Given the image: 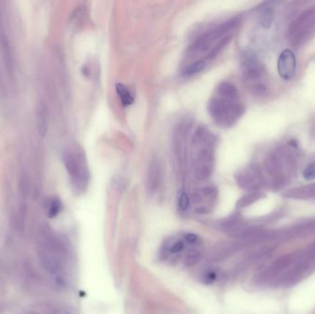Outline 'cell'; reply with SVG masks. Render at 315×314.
<instances>
[{"label": "cell", "mask_w": 315, "mask_h": 314, "mask_svg": "<svg viewBox=\"0 0 315 314\" xmlns=\"http://www.w3.org/2000/svg\"><path fill=\"white\" fill-rule=\"evenodd\" d=\"M238 90L233 84L221 82L208 104V112L221 127L234 126L244 112Z\"/></svg>", "instance_id": "1"}, {"label": "cell", "mask_w": 315, "mask_h": 314, "mask_svg": "<svg viewBox=\"0 0 315 314\" xmlns=\"http://www.w3.org/2000/svg\"><path fill=\"white\" fill-rule=\"evenodd\" d=\"M63 161L74 190L85 191L90 181V171L82 148L77 146L68 148L64 152Z\"/></svg>", "instance_id": "2"}, {"label": "cell", "mask_w": 315, "mask_h": 314, "mask_svg": "<svg viewBox=\"0 0 315 314\" xmlns=\"http://www.w3.org/2000/svg\"><path fill=\"white\" fill-rule=\"evenodd\" d=\"M315 34V6L302 12L288 28V39L293 45H302Z\"/></svg>", "instance_id": "3"}, {"label": "cell", "mask_w": 315, "mask_h": 314, "mask_svg": "<svg viewBox=\"0 0 315 314\" xmlns=\"http://www.w3.org/2000/svg\"><path fill=\"white\" fill-rule=\"evenodd\" d=\"M238 24V22L236 19L229 21L227 23H223L221 26L216 28L215 30H213L211 32H208L201 36L198 39L194 45L190 47L188 54L191 56H195L198 54H205L207 53L209 48L211 47V45L220 38H224V36L227 35L228 32H230L232 29L236 27V25Z\"/></svg>", "instance_id": "4"}, {"label": "cell", "mask_w": 315, "mask_h": 314, "mask_svg": "<svg viewBox=\"0 0 315 314\" xmlns=\"http://www.w3.org/2000/svg\"><path fill=\"white\" fill-rule=\"evenodd\" d=\"M201 146L194 160V174L200 181L206 180L212 174L215 165L214 149L210 141L207 139L204 142L196 144Z\"/></svg>", "instance_id": "5"}, {"label": "cell", "mask_w": 315, "mask_h": 314, "mask_svg": "<svg viewBox=\"0 0 315 314\" xmlns=\"http://www.w3.org/2000/svg\"><path fill=\"white\" fill-rule=\"evenodd\" d=\"M243 72L245 81L252 84L254 90L258 92H264L266 90V84L262 82L265 76V69L251 53H247L243 56Z\"/></svg>", "instance_id": "6"}, {"label": "cell", "mask_w": 315, "mask_h": 314, "mask_svg": "<svg viewBox=\"0 0 315 314\" xmlns=\"http://www.w3.org/2000/svg\"><path fill=\"white\" fill-rule=\"evenodd\" d=\"M190 125L187 122H183L177 126L173 136V148L176 158L182 166H184L186 160V139L189 132Z\"/></svg>", "instance_id": "7"}, {"label": "cell", "mask_w": 315, "mask_h": 314, "mask_svg": "<svg viewBox=\"0 0 315 314\" xmlns=\"http://www.w3.org/2000/svg\"><path fill=\"white\" fill-rule=\"evenodd\" d=\"M236 179L241 187L248 190L260 188L263 184V176L255 167H249L239 172Z\"/></svg>", "instance_id": "8"}, {"label": "cell", "mask_w": 315, "mask_h": 314, "mask_svg": "<svg viewBox=\"0 0 315 314\" xmlns=\"http://www.w3.org/2000/svg\"><path fill=\"white\" fill-rule=\"evenodd\" d=\"M278 71L284 81L292 78L296 72V56L290 49L284 50L278 60Z\"/></svg>", "instance_id": "9"}, {"label": "cell", "mask_w": 315, "mask_h": 314, "mask_svg": "<svg viewBox=\"0 0 315 314\" xmlns=\"http://www.w3.org/2000/svg\"><path fill=\"white\" fill-rule=\"evenodd\" d=\"M218 195L216 188L212 186H207L204 188L199 189L195 191L194 193V202L198 205V209L200 212H204V210H208V205L211 203L215 202Z\"/></svg>", "instance_id": "10"}, {"label": "cell", "mask_w": 315, "mask_h": 314, "mask_svg": "<svg viewBox=\"0 0 315 314\" xmlns=\"http://www.w3.org/2000/svg\"><path fill=\"white\" fill-rule=\"evenodd\" d=\"M297 253H290L288 256H284L275 260L270 267L267 270L268 277H275L278 274L283 273L285 270L288 269L293 263L296 260Z\"/></svg>", "instance_id": "11"}, {"label": "cell", "mask_w": 315, "mask_h": 314, "mask_svg": "<svg viewBox=\"0 0 315 314\" xmlns=\"http://www.w3.org/2000/svg\"><path fill=\"white\" fill-rule=\"evenodd\" d=\"M162 180V166L158 160H153L149 165L148 174V187L150 192L153 193L157 190Z\"/></svg>", "instance_id": "12"}, {"label": "cell", "mask_w": 315, "mask_h": 314, "mask_svg": "<svg viewBox=\"0 0 315 314\" xmlns=\"http://www.w3.org/2000/svg\"><path fill=\"white\" fill-rule=\"evenodd\" d=\"M0 49H1V54L3 57L6 68L8 69L9 73H12L13 70V59H12V54L10 49L9 38L6 34L0 35Z\"/></svg>", "instance_id": "13"}, {"label": "cell", "mask_w": 315, "mask_h": 314, "mask_svg": "<svg viewBox=\"0 0 315 314\" xmlns=\"http://www.w3.org/2000/svg\"><path fill=\"white\" fill-rule=\"evenodd\" d=\"M40 257L42 265L47 272H49L51 274H55L60 271L61 265L58 259L54 254H51L48 252H42Z\"/></svg>", "instance_id": "14"}, {"label": "cell", "mask_w": 315, "mask_h": 314, "mask_svg": "<svg viewBox=\"0 0 315 314\" xmlns=\"http://www.w3.org/2000/svg\"><path fill=\"white\" fill-rule=\"evenodd\" d=\"M286 197L287 198H298V199L314 198L315 184L289 190L288 193H286Z\"/></svg>", "instance_id": "15"}, {"label": "cell", "mask_w": 315, "mask_h": 314, "mask_svg": "<svg viewBox=\"0 0 315 314\" xmlns=\"http://www.w3.org/2000/svg\"><path fill=\"white\" fill-rule=\"evenodd\" d=\"M37 130L41 138H45L47 133V112L45 104H40L37 112Z\"/></svg>", "instance_id": "16"}, {"label": "cell", "mask_w": 315, "mask_h": 314, "mask_svg": "<svg viewBox=\"0 0 315 314\" xmlns=\"http://www.w3.org/2000/svg\"><path fill=\"white\" fill-rule=\"evenodd\" d=\"M274 16H275L274 8L270 5H265L260 9V15H259V22H260L262 27L265 29L270 28L274 21Z\"/></svg>", "instance_id": "17"}, {"label": "cell", "mask_w": 315, "mask_h": 314, "mask_svg": "<svg viewBox=\"0 0 315 314\" xmlns=\"http://www.w3.org/2000/svg\"><path fill=\"white\" fill-rule=\"evenodd\" d=\"M115 89H116V92H117L118 96L120 97L121 102L125 106H128L134 103V99L131 95L130 91L128 90V89L126 88V86L121 83H117L115 86Z\"/></svg>", "instance_id": "18"}, {"label": "cell", "mask_w": 315, "mask_h": 314, "mask_svg": "<svg viewBox=\"0 0 315 314\" xmlns=\"http://www.w3.org/2000/svg\"><path fill=\"white\" fill-rule=\"evenodd\" d=\"M263 197H264V194L259 193V192H252V193H248L239 200L238 203H237V207L239 208H244V207H248L253 203L257 202L259 199H261Z\"/></svg>", "instance_id": "19"}, {"label": "cell", "mask_w": 315, "mask_h": 314, "mask_svg": "<svg viewBox=\"0 0 315 314\" xmlns=\"http://www.w3.org/2000/svg\"><path fill=\"white\" fill-rule=\"evenodd\" d=\"M205 67H206V62L204 60H198V61L191 64L187 68H185V74L188 75V76L194 75V74L202 71Z\"/></svg>", "instance_id": "20"}, {"label": "cell", "mask_w": 315, "mask_h": 314, "mask_svg": "<svg viewBox=\"0 0 315 314\" xmlns=\"http://www.w3.org/2000/svg\"><path fill=\"white\" fill-rule=\"evenodd\" d=\"M62 209V204L58 198H54L50 202L49 209H48V217L50 219H53L54 217L58 215L60 211Z\"/></svg>", "instance_id": "21"}, {"label": "cell", "mask_w": 315, "mask_h": 314, "mask_svg": "<svg viewBox=\"0 0 315 314\" xmlns=\"http://www.w3.org/2000/svg\"><path fill=\"white\" fill-rule=\"evenodd\" d=\"M201 258V254L198 251L193 250V251H190L185 258V265L186 266H193V265L198 264L199 260Z\"/></svg>", "instance_id": "22"}, {"label": "cell", "mask_w": 315, "mask_h": 314, "mask_svg": "<svg viewBox=\"0 0 315 314\" xmlns=\"http://www.w3.org/2000/svg\"><path fill=\"white\" fill-rule=\"evenodd\" d=\"M189 205L190 199L188 194L184 191H182L179 194V198H178V207L181 210L185 211L188 209Z\"/></svg>", "instance_id": "23"}, {"label": "cell", "mask_w": 315, "mask_h": 314, "mask_svg": "<svg viewBox=\"0 0 315 314\" xmlns=\"http://www.w3.org/2000/svg\"><path fill=\"white\" fill-rule=\"evenodd\" d=\"M303 177L306 181L315 179V164H310L305 168L303 171Z\"/></svg>", "instance_id": "24"}, {"label": "cell", "mask_w": 315, "mask_h": 314, "mask_svg": "<svg viewBox=\"0 0 315 314\" xmlns=\"http://www.w3.org/2000/svg\"><path fill=\"white\" fill-rule=\"evenodd\" d=\"M304 253H305L307 258L311 261L312 264L315 263V243L313 244H311V246L309 247L306 251H304Z\"/></svg>", "instance_id": "25"}, {"label": "cell", "mask_w": 315, "mask_h": 314, "mask_svg": "<svg viewBox=\"0 0 315 314\" xmlns=\"http://www.w3.org/2000/svg\"><path fill=\"white\" fill-rule=\"evenodd\" d=\"M184 248H185V244H184L183 242H176L172 245H171L170 251H171V253L175 254V253H179V252L183 251Z\"/></svg>", "instance_id": "26"}, {"label": "cell", "mask_w": 315, "mask_h": 314, "mask_svg": "<svg viewBox=\"0 0 315 314\" xmlns=\"http://www.w3.org/2000/svg\"><path fill=\"white\" fill-rule=\"evenodd\" d=\"M185 239L189 243H195L198 242V236L195 234L193 233L187 234Z\"/></svg>", "instance_id": "27"}, {"label": "cell", "mask_w": 315, "mask_h": 314, "mask_svg": "<svg viewBox=\"0 0 315 314\" xmlns=\"http://www.w3.org/2000/svg\"><path fill=\"white\" fill-rule=\"evenodd\" d=\"M0 81H1V72H0Z\"/></svg>", "instance_id": "28"}]
</instances>
